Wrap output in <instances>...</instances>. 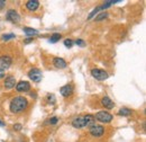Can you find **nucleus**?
Segmentation results:
<instances>
[{"label": "nucleus", "mask_w": 146, "mask_h": 142, "mask_svg": "<svg viewBox=\"0 0 146 142\" xmlns=\"http://www.w3.org/2000/svg\"><path fill=\"white\" fill-rule=\"evenodd\" d=\"M28 106V100L24 96H16L10 100L9 109L14 114H18L24 112Z\"/></svg>", "instance_id": "nucleus-1"}, {"label": "nucleus", "mask_w": 146, "mask_h": 142, "mask_svg": "<svg viewBox=\"0 0 146 142\" xmlns=\"http://www.w3.org/2000/svg\"><path fill=\"white\" fill-rule=\"evenodd\" d=\"M118 2H120V0H109V1H105L101 6H98V7H96V8L92 10L91 13L89 14V16H88V19H91L96 14H99L100 10H105L106 8H109L110 6H112V5H115V3H118Z\"/></svg>", "instance_id": "nucleus-2"}, {"label": "nucleus", "mask_w": 146, "mask_h": 142, "mask_svg": "<svg viewBox=\"0 0 146 142\" xmlns=\"http://www.w3.org/2000/svg\"><path fill=\"white\" fill-rule=\"evenodd\" d=\"M112 119H113V116L107 111H99L94 116V120H97L100 123H105V124L110 123L112 121Z\"/></svg>", "instance_id": "nucleus-3"}, {"label": "nucleus", "mask_w": 146, "mask_h": 142, "mask_svg": "<svg viewBox=\"0 0 146 142\" xmlns=\"http://www.w3.org/2000/svg\"><path fill=\"white\" fill-rule=\"evenodd\" d=\"M91 76L94 78V79L99 80V81H104V80L108 79V77H109V74H108V72H107V71L102 70V69H98V68L92 69Z\"/></svg>", "instance_id": "nucleus-4"}, {"label": "nucleus", "mask_w": 146, "mask_h": 142, "mask_svg": "<svg viewBox=\"0 0 146 142\" xmlns=\"http://www.w3.org/2000/svg\"><path fill=\"white\" fill-rule=\"evenodd\" d=\"M89 133L93 138H100V137H102L105 134V127L102 125L93 124L89 129Z\"/></svg>", "instance_id": "nucleus-5"}, {"label": "nucleus", "mask_w": 146, "mask_h": 142, "mask_svg": "<svg viewBox=\"0 0 146 142\" xmlns=\"http://www.w3.org/2000/svg\"><path fill=\"white\" fill-rule=\"evenodd\" d=\"M28 77L34 82H39L43 79V73H42V71L39 70V69L33 68V69H31V70L28 71Z\"/></svg>", "instance_id": "nucleus-6"}, {"label": "nucleus", "mask_w": 146, "mask_h": 142, "mask_svg": "<svg viewBox=\"0 0 146 142\" xmlns=\"http://www.w3.org/2000/svg\"><path fill=\"white\" fill-rule=\"evenodd\" d=\"M6 19H7L8 21H11L13 24H18L19 21H20V16H19V14L16 10L9 9V10L6 13Z\"/></svg>", "instance_id": "nucleus-7"}, {"label": "nucleus", "mask_w": 146, "mask_h": 142, "mask_svg": "<svg viewBox=\"0 0 146 142\" xmlns=\"http://www.w3.org/2000/svg\"><path fill=\"white\" fill-rule=\"evenodd\" d=\"M11 63H13V60H11V58L9 55H2V56H0V68L1 69H3V70L8 69L11 66Z\"/></svg>", "instance_id": "nucleus-8"}, {"label": "nucleus", "mask_w": 146, "mask_h": 142, "mask_svg": "<svg viewBox=\"0 0 146 142\" xmlns=\"http://www.w3.org/2000/svg\"><path fill=\"white\" fill-rule=\"evenodd\" d=\"M53 66L57 69H65L68 67V63L62 58H54L53 59Z\"/></svg>", "instance_id": "nucleus-9"}, {"label": "nucleus", "mask_w": 146, "mask_h": 142, "mask_svg": "<svg viewBox=\"0 0 146 142\" xmlns=\"http://www.w3.org/2000/svg\"><path fill=\"white\" fill-rule=\"evenodd\" d=\"M31 89V85L28 81H19L18 84H16V90L19 92H26Z\"/></svg>", "instance_id": "nucleus-10"}, {"label": "nucleus", "mask_w": 146, "mask_h": 142, "mask_svg": "<svg viewBox=\"0 0 146 142\" xmlns=\"http://www.w3.org/2000/svg\"><path fill=\"white\" fill-rule=\"evenodd\" d=\"M16 79L14 76H8L6 79H5V82H3V86L6 89H11L16 86Z\"/></svg>", "instance_id": "nucleus-11"}, {"label": "nucleus", "mask_w": 146, "mask_h": 142, "mask_svg": "<svg viewBox=\"0 0 146 142\" xmlns=\"http://www.w3.org/2000/svg\"><path fill=\"white\" fill-rule=\"evenodd\" d=\"M60 92L63 97H69L73 94V86L70 84V85H65L63 87L60 88Z\"/></svg>", "instance_id": "nucleus-12"}, {"label": "nucleus", "mask_w": 146, "mask_h": 142, "mask_svg": "<svg viewBox=\"0 0 146 142\" xmlns=\"http://www.w3.org/2000/svg\"><path fill=\"white\" fill-rule=\"evenodd\" d=\"M72 125H73V127H75V129H82V127H86L83 116L74 117V119H73V121H72Z\"/></svg>", "instance_id": "nucleus-13"}, {"label": "nucleus", "mask_w": 146, "mask_h": 142, "mask_svg": "<svg viewBox=\"0 0 146 142\" xmlns=\"http://www.w3.org/2000/svg\"><path fill=\"white\" fill-rule=\"evenodd\" d=\"M39 7V1L38 0H29L26 2V8L29 11H35L37 10V8Z\"/></svg>", "instance_id": "nucleus-14"}, {"label": "nucleus", "mask_w": 146, "mask_h": 142, "mask_svg": "<svg viewBox=\"0 0 146 142\" xmlns=\"http://www.w3.org/2000/svg\"><path fill=\"white\" fill-rule=\"evenodd\" d=\"M101 105L105 106V108L112 109V108L115 107V103L110 99L108 96H105V97H102V99H101Z\"/></svg>", "instance_id": "nucleus-15"}, {"label": "nucleus", "mask_w": 146, "mask_h": 142, "mask_svg": "<svg viewBox=\"0 0 146 142\" xmlns=\"http://www.w3.org/2000/svg\"><path fill=\"white\" fill-rule=\"evenodd\" d=\"M83 119H84V125H86V126L90 127V126H92V125L94 124V116L91 115V114H87V115H84Z\"/></svg>", "instance_id": "nucleus-16"}, {"label": "nucleus", "mask_w": 146, "mask_h": 142, "mask_svg": "<svg viewBox=\"0 0 146 142\" xmlns=\"http://www.w3.org/2000/svg\"><path fill=\"white\" fill-rule=\"evenodd\" d=\"M24 33L27 36H31V37H34V36L38 35V31H36L35 28H32V27H24Z\"/></svg>", "instance_id": "nucleus-17"}, {"label": "nucleus", "mask_w": 146, "mask_h": 142, "mask_svg": "<svg viewBox=\"0 0 146 142\" xmlns=\"http://www.w3.org/2000/svg\"><path fill=\"white\" fill-rule=\"evenodd\" d=\"M130 114H131V109L127 108V107H123L118 112V115H120V116H129Z\"/></svg>", "instance_id": "nucleus-18"}, {"label": "nucleus", "mask_w": 146, "mask_h": 142, "mask_svg": "<svg viewBox=\"0 0 146 142\" xmlns=\"http://www.w3.org/2000/svg\"><path fill=\"white\" fill-rule=\"evenodd\" d=\"M46 102H47L50 105H54L55 103H56V98H55V96L53 94H48V95L46 96Z\"/></svg>", "instance_id": "nucleus-19"}, {"label": "nucleus", "mask_w": 146, "mask_h": 142, "mask_svg": "<svg viewBox=\"0 0 146 142\" xmlns=\"http://www.w3.org/2000/svg\"><path fill=\"white\" fill-rule=\"evenodd\" d=\"M107 17H108V13H105V11L99 13L98 16H96V18H94V21H100L102 19H106Z\"/></svg>", "instance_id": "nucleus-20"}, {"label": "nucleus", "mask_w": 146, "mask_h": 142, "mask_svg": "<svg viewBox=\"0 0 146 142\" xmlns=\"http://www.w3.org/2000/svg\"><path fill=\"white\" fill-rule=\"evenodd\" d=\"M61 38H62V35L60 33H54L53 35L51 36V38H50V43H56Z\"/></svg>", "instance_id": "nucleus-21"}, {"label": "nucleus", "mask_w": 146, "mask_h": 142, "mask_svg": "<svg viewBox=\"0 0 146 142\" xmlns=\"http://www.w3.org/2000/svg\"><path fill=\"white\" fill-rule=\"evenodd\" d=\"M15 37H16L15 34L9 33V34H3V35L1 36V40H2V41H9V40H13V38H15Z\"/></svg>", "instance_id": "nucleus-22"}, {"label": "nucleus", "mask_w": 146, "mask_h": 142, "mask_svg": "<svg viewBox=\"0 0 146 142\" xmlns=\"http://www.w3.org/2000/svg\"><path fill=\"white\" fill-rule=\"evenodd\" d=\"M64 45H65V48L71 49L73 45H74V42H73V40H71V38H66V40H64Z\"/></svg>", "instance_id": "nucleus-23"}, {"label": "nucleus", "mask_w": 146, "mask_h": 142, "mask_svg": "<svg viewBox=\"0 0 146 142\" xmlns=\"http://www.w3.org/2000/svg\"><path fill=\"white\" fill-rule=\"evenodd\" d=\"M74 44H76L78 46H86V42L83 41V40H81V38H78V40H75L74 41Z\"/></svg>", "instance_id": "nucleus-24"}, {"label": "nucleus", "mask_w": 146, "mask_h": 142, "mask_svg": "<svg viewBox=\"0 0 146 142\" xmlns=\"http://www.w3.org/2000/svg\"><path fill=\"white\" fill-rule=\"evenodd\" d=\"M58 122V117H56V116H54V117H51L50 120H48V124H51V125H54V124H56Z\"/></svg>", "instance_id": "nucleus-25"}, {"label": "nucleus", "mask_w": 146, "mask_h": 142, "mask_svg": "<svg viewBox=\"0 0 146 142\" xmlns=\"http://www.w3.org/2000/svg\"><path fill=\"white\" fill-rule=\"evenodd\" d=\"M13 127H14V130H15V131H20V130L23 129V125L21 124H14Z\"/></svg>", "instance_id": "nucleus-26"}, {"label": "nucleus", "mask_w": 146, "mask_h": 142, "mask_svg": "<svg viewBox=\"0 0 146 142\" xmlns=\"http://www.w3.org/2000/svg\"><path fill=\"white\" fill-rule=\"evenodd\" d=\"M6 6V1L5 0H0V10Z\"/></svg>", "instance_id": "nucleus-27"}, {"label": "nucleus", "mask_w": 146, "mask_h": 142, "mask_svg": "<svg viewBox=\"0 0 146 142\" xmlns=\"http://www.w3.org/2000/svg\"><path fill=\"white\" fill-rule=\"evenodd\" d=\"M33 41H34V37H28V38L25 40V43H31V42H33Z\"/></svg>", "instance_id": "nucleus-28"}, {"label": "nucleus", "mask_w": 146, "mask_h": 142, "mask_svg": "<svg viewBox=\"0 0 146 142\" xmlns=\"http://www.w3.org/2000/svg\"><path fill=\"white\" fill-rule=\"evenodd\" d=\"M3 77H5V70L0 68V79H1V78H3Z\"/></svg>", "instance_id": "nucleus-29"}, {"label": "nucleus", "mask_w": 146, "mask_h": 142, "mask_svg": "<svg viewBox=\"0 0 146 142\" xmlns=\"http://www.w3.org/2000/svg\"><path fill=\"white\" fill-rule=\"evenodd\" d=\"M29 95H31L32 97H34V98H36V94H35V92H33V91H32V92H31Z\"/></svg>", "instance_id": "nucleus-30"}, {"label": "nucleus", "mask_w": 146, "mask_h": 142, "mask_svg": "<svg viewBox=\"0 0 146 142\" xmlns=\"http://www.w3.org/2000/svg\"><path fill=\"white\" fill-rule=\"evenodd\" d=\"M0 126H5V123H3L1 120H0Z\"/></svg>", "instance_id": "nucleus-31"}]
</instances>
